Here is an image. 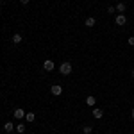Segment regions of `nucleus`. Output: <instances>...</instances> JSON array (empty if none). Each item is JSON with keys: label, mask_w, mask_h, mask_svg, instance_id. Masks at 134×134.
Masks as SVG:
<instances>
[{"label": "nucleus", "mask_w": 134, "mask_h": 134, "mask_svg": "<svg viewBox=\"0 0 134 134\" xmlns=\"http://www.w3.org/2000/svg\"><path fill=\"white\" fill-rule=\"evenodd\" d=\"M0 13H2V9H0Z\"/></svg>", "instance_id": "20"}, {"label": "nucleus", "mask_w": 134, "mask_h": 134, "mask_svg": "<svg viewBox=\"0 0 134 134\" xmlns=\"http://www.w3.org/2000/svg\"><path fill=\"white\" fill-rule=\"evenodd\" d=\"M72 63H68V61H64L61 63V66H59V72H61V75H70L72 73Z\"/></svg>", "instance_id": "1"}, {"label": "nucleus", "mask_w": 134, "mask_h": 134, "mask_svg": "<svg viewBox=\"0 0 134 134\" xmlns=\"http://www.w3.org/2000/svg\"><path fill=\"white\" fill-rule=\"evenodd\" d=\"M95 23H97V20H95L93 16L86 18V21H84V25H86V27H90V29H91V27H95Z\"/></svg>", "instance_id": "9"}, {"label": "nucleus", "mask_w": 134, "mask_h": 134, "mask_svg": "<svg viewBox=\"0 0 134 134\" xmlns=\"http://www.w3.org/2000/svg\"><path fill=\"white\" fill-rule=\"evenodd\" d=\"M43 68H45L47 72H52V70L55 68V64H54V61H50V59H47V61L43 63Z\"/></svg>", "instance_id": "5"}, {"label": "nucleus", "mask_w": 134, "mask_h": 134, "mask_svg": "<svg viewBox=\"0 0 134 134\" xmlns=\"http://www.w3.org/2000/svg\"><path fill=\"white\" fill-rule=\"evenodd\" d=\"M16 132H18V134H23V132H25V125H23V124L16 125Z\"/></svg>", "instance_id": "13"}, {"label": "nucleus", "mask_w": 134, "mask_h": 134, "mask_svg": "<svg viewBox=\"0 0 134 134\" xmlns=\"http://www.w3.org/2000/svg\"><path fill=\"white\" fill-rule=\"evenodd\" d=\"M25 111H23V109H21V107H18V109H14V113H13V116H14V118H16V120H21V118H25Z\"/></svg>", "instance_id": "3"}, {"label": "nucleus", "mask_w": 134, "mask_h": 134, "mask_svg": "<svg viewBox=\"0 0 134 134\" xmlns=\"http://www.w3.org/2000/svg\"><path fill=\"white\" fill-rule=\"evenodd\" d=\"M95 102H97L95 97H88V98H86V104H88V105H95Z\"/></svg>", "instance_id": "14"}, {"label": "nucleus", "mask_w": 134, "mask_h": 134, "mask_svg": "<svg viewBox=\"0 0 134 134\" xmlns=\"http://www.w3.org/2000/svg\"><path fill=\"white\" fill-rule=\"evenodd\" d=\"M114 7H116V11H118L120 14H124V11L127 9V5H125V2H118V4H116Z\"/></svg>", "instance_id": "7"}, {"label": "nucleus", "mask_w": 134, "mask_h": 134, "mask_svg": "<svg viewBox=\"0 0 134 134\" xmlns=\"http://www.w3.org/2000/svg\"><path fill=\"white\" fill-rule=\"evenodd\" d=\"M114 23H116V25H120V27H122V25H125V23H127V18H125V14H118V16L114 18Z\"/></svg>", "instance_id": "4"}, {"label": "nucleus", "mask_w": 134, "mask_h": 134, "mask_svg": "<svg viewBox=\"0 0 134 134\" xmlns=\"http://www.w3.org/2000/svg\"><path fill=\"white\" fill-rule=\"evenodd\" d=\"M131 75H132V79H134V68H132V70H131Z\"/></svg>", "instance_id": "18"}, {"label": "nucleus", "mask_w": 134, "mask_h": 134, "mask_svg": "<svg viewBox=\"0 0 134 134\" xmlns=\"http://www.w3.org/2000/svg\"><path fill=\"white\" fill-rule=\"evenodd\" d=\"M50 91H52V95H54V97H59V95L63 93V86H59V84H54V86L50 88Z\"/></svg>", "instance_id": "2"}, {"label": "nucleus", "mask_w": 134, "mask_h": 134, "mask_svg": "<svg viewBox=\"0 0 134 134\" xmlns=\"http://www.w3.org/2000/svg\"><path fill=\"white\" fill-rule=\"evenodd\" d=\"M127 43H129V45H131V47H134V36H131V38H129V40H127Z\"/></svg>", "instance_id": "15"}, {"label": "nucleus", "mask_w": 134, "mask_h": 134, "mask_svg": "<svg viewBox=\"0 0 134 134\" xmlns=\"http://www.w3.org/2000/svg\"><path fill=\"white\" fill-rule=\"evenodd\" d=\"M82 132L84 134H91L93 132V127H91V125H84V127H82Z\"/></svg>", "instance_id": "12"}, {"label": "nucleus", "mask_w": 134, "mask_h": 134, "mask_svg": "<svg viewBox=\"0 0 134 134\" xmlns=\"http://www.w3.org/2000/svg\"><path fill=\"white\" fill-rule=\"evenodd\" d=\"M114 11H116V7H113V5H109V7H107V13H111V14H113Z\"/></svg>", "instance_id": "16"}, {"label": "nucleus", "mask_w": 134, "mask_h": 134, "mask_svg": "<svg viewBox=\"0 0 134 134\" xmlns=\"http://www.w3.org/2000/svg\"><path fill=\"white\" fill-rule=\"evenodd\" d=\"M21 40H23V38H21V34H18V32H16V34H13V38H11V41L14 43V45H20Z\"/></svg>", "instance_id": "8"}, {"label": "nucleus", "mask_w": 134, "mask_h": 134, "mask_svg": "<svg viewBox=\"0 0 134 134\" xmlns=\"http://www.w3.org/2000/svg\"><path fill=\"white\" fill-rule=\"evenodd\" d=\"M93 116H95L97 120H100V118L104 116V111L100 109V107H95V109H93Z\"/></svg>", "instance_id": "6"}, {"label": "nucleus", "mask_w": 134, "mask_h": 134, "mask_svg": "<svg viewBox=\"0 0 134 134\" xmlns=\"http://www.w3.org/2000/svg\"><path fill=\"white\" fill-rule=\"evenodd\" d=\"M34 118H36V116H34V113H27V114H25V120H27L29 124H32V122H34Z\"/></svg>", "instance_id": "11"}, {"label": "nucleus", "mask_w": 134, "mask_h": 134, "mask_svg": "<svg viewBox=\"0 0 134 134\" xmlns=\"http://www.w3.org/2000/svg\"><path fill=\"white\" fill-rule=\"evenodd\" d=\"M13 129H14L13 122H5V125H4V131H5V132H13Z\"/></svg>", "instance_id": "10"}, {"label": "nucleus", "mask_w": 134, "mask_h": 134, "mask_svg": "<svg viewBox=\"0 0 134 134\" xmlns=\"http://www.w3.org/2000/svg\"><path fill=\"white\" fill-rule=\"evenodd\" d=\"M20 4H21V5H27V4H29V0H20Z\"/></svg>", "instance_id": "17"}, {"label": "nucleus", "mask_w": 134, "mask_h": 134, "mask_svg": "<svg viewBox=\"0 0 134 134\" xmlns=\"http://www.w3.org/2000/svg\"><path fill=\"white\" fill-rule=\"evenodd\" d=\"M131 116H132V120H134V109H132V113H131Z\"/></svg>", "instance_id": "19"}]
</instances>
